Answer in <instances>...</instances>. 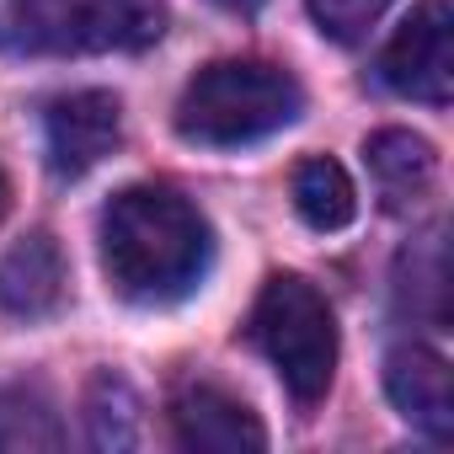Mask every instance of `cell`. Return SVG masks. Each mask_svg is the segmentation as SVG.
Instances as JSON below:
<instances>
[{
    "instance_id": "cell-17",
    "label": "cell",
    "mask_w": 454,
    "mask_h": 454,
    "mask_svg": "<svg viewBox=\"0 0 454 454\" xmlns=\"http://www.w3.org/2000/svg\"><path fill=\"white\" fill-rule=\"evenodd\" d=\"M0 214H6V171H0Z\"/></svg>"
},
{
    "instance_id": "cell-14",
    "label": "cell",
    "mask_w": 454,
    "mask_h": 454,
    "mask_svg": "<svg viewBox=\"0 0 454 454\" xmlns=\"http://www.w3.org/2000/svg\"><path fill=\"white\" fill-rule=\"evenodd\" d=\"M385 12H390V0H310V17L332 43H358Z\"/></svg>"
},
{
    "instance_id": "cell-11",
    "label": "cell",
    "mask_w": 454,
    "mask_h": 454,
    "mask_svg": "<svg viewBox=\"0 0 454 454\" xmlns=\"http://www.w3.org/2000/svg\"><path fill=\"white\" fill-rule=\"evenodd\" d=\"M294 208L310 231H348L358 214V192L353 176L332 160V155H310L294 166Z\"/></svg>"
},
{
    "instance_id": "cell-2",
    "label": "cell",
    "mask_w": 454,
    "mask_h": 454,
    "mask_svg": "<svg viewBox=\"0 0 454 454\" xmlns=\"http://www.w3.org/2000/svg\"><path fill=\"white\" fill-rule=\"evenodd\" d=\"M300 113H305V91L284 65L219 59L187 81L176 102V134L208 150H241L289 129Z\"/></svg>"
},
{
    "instance_id": "cell-3",
    "label": "cell",
    "mask_w": 454,
    "mask_h": 454,
    "mask_svg": "<svg viewBox=\"0 0 454 454\" xmlns=\"http://www.w3.org/2000/svg\"><path fill=\"white\" fill-rule=\"evenodd\" d=\"M252 342L268 353V364L278 369L284 390L300 406H316L332 390L337 374V321L326 294L300 278V273H273L252 305Z\"/></svg>"
},
{
    "instance_id": "cell-7",
    "label": "cell",
    "mask_w": 454,
    "mask_h": 454,
    "mask_svg": "<svg viewBox=\"0 0 454 454\" xmlns=\"http://www.w3.org/2000/svg\"><path fill=\"white\" fill-rule=\"evenodd\" d=\"M171 433L182 449H208V454H241L268 443L257 411L219 385H182L171 395Z\"/></svg>"
},
{
    "instance_id": "cell-10",
    "label": "cell",
    "mask_w": 454,
    "mask_h": 454,
    "mask_svg": "<svg viewBox=\"0 0 454 454\" xmlns=\"http://www.w3.org/2000/svg\"><path fill=\"white\" fill-rule=\"evenodd\" d=\"M364 160L374 171V187H380V203L390 214H406L417 198H427L433 176H438V155L422 134L411 129H380L369 145H364Z\"/></svg>"
},
{
    "instance_id": "cell-8",
    "label": "cell",
    "mask_w": 454,
    "mask_h": 454,
    "mask_svg": "<svg viewBox=\"0 0 454 454\" xmlns=\"http://www.w3.org/2000/svg\"><path fill=\"white\" fill-rule=\"evenodd\" d=\"M385 395L390 406L422 427L427 438H449L454 433V395H449V364L443 353H433L427 342H401L385 358Z\"/></svg>"
},
{
    "instance_id": "cell-13",
    "label": "cell",
    "mask_w": 454,
    "mask_h": 454,
    "mask_svg": "<svg viewBox=\"0 0 454 454\" xmlns=\"http://www.w3.org/2000/svg\"><path fill=\"white\" fill-rule=\"evenodd\" d=\"M86 427L97 449H134L139 443V395L118 374H97L86 390Z\"/></svg>"
},
{
    "instance_id": "cell-1",
    "label": "cell",
    "mask_w": 454,
    "mask_h": 454,
    "mask_svg": "<svg viewBox=\"0 0 454 454\" xmlns=\"http://www.w3.org/2000/svg\"><path fill=\"white\" fill-rule=\"evenodd\" d=\"M214 262L203 214L171 187H123L102 208V273L129 305L187 300Z\"/></svg>"
},
{
    "instance_id": "cell-5",
    "label": "cell",
    "mask_w": 454,
    "mask_h": 454,
    "mask_svg": "<svg viewBox=\"0 0 454 454\" xmlns=\"http://www.w3.org/2000/svg\"><path fill=\"white\" fill-rule=\"evenodd\" d=\"M380 81L427 107L449 102L454 91V6L449 0H422L395 27V38L380 54Z\"/></svg>"
},
{
    "instance_id": "cell-4",
    "label": "cell",
    "mask_w": 454,
    "mask_h": 454,
    "mask_svg": "<svg viewBox=\"0 0 454 454\" xmlns=\"http://www.w3.org/2000/svg\"><path fill=\"white\" fill-rule=\"evenodd\" d=\"M160 33V0H27L22 54H139Z\"/></svg>"
},
{
    "instance_id": "cell-16",
    "label": "cell",
    "mask_w": 454,
    "mask_h": 454,
    "mask_svg": "<svg viewBox=\"0 0 454 454\" xmlns=\"http://www.w3.org/2000/svg\"><path fill=\"white\" fill-rule=\"evenodd\" d=\"M214 6H231V12H257L262 0H214Z\"/></svg>"
},
{
    "instance_id": "cell-9",
    "label": "cell",
    "mask_w": 454,
    "mask_h": 454,
    "mask_svg": "<svg viewBox=\"0 0 454 454\" xmlns=\"http://www.w3.org/2000/svg\"><path fill=\"white\" fill-rule=\"evenodd\" d=\"M65 305V257L49 236H27L0 262V310L17 321H43Z\"/></svg>"
},
{
    "instance_id": "cell-6",
    "label": "cell",
    "mask_w": 454,
    "mask_h": 454,
    "mask_svg": "<svg viewBox=\"0 0 454 454\" xmlns=\"http://www.w3.org/2000/svg\"><path fill=\"white\" fill-rule=\"evenodd\" d=\"M43 134H49V166L59 176H86L91 166H102L118 150L123 107L113 91H70L49 102Z\"/></svg>"
},
{
    "instance_id": "cell-12",
    "label": "cell",
    "mask_w": 454,
    "mask_h": 454,
    "mask_svg": "<svg viewBox=\"0 0 454 454\" xmlns=\"http://www.w3.org/2000/svg\"><path fill=\"white\" fill-rule=\"evenodd\" d=\"M59 443H65V433H59V417L43 390H33V385L0 390V454H43Z\"/></svg>"
},
{
    "instance_id": "cell-15",
    "label": "cell",
    "mask_w": 454,
    "mask_h": 454,
    "mask_svg": "<svg viewBox=\"0 0 454 454\" xmlns=\"http://www.w3.org/2000/svg\"><path fill=\"white\" fill-rule=\"evenodd\" d=\"M27 43V0H0V49H17Z\"/></svg>"
}]
</instances>
